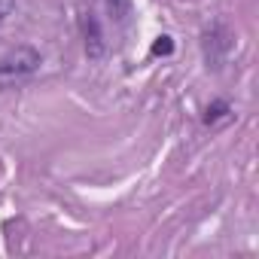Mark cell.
<instances>
[{
    "mask_svg": "<svg viewBox=\"0 0 259 259\" xmlns=\"http://www.w3.org/2000/svg\"><path fill=\"white\" fill-rule=\"evenodd\" d=\"M82 37H85V55L98 61L104 55V34H101V25L92 13L82 16Z\"/></svg>",
    "mask_w": 259,
    "mask_h": 259,
    "instance_id": "obj_2",
    "label": "cell"
},
{
    "mask_svg": "<svg viewBox=\"0 0 259 259\" xmlns=\"http://www.w3.org/2000/svg\"><path fill=\"white\" fill-rule=\"evenodd\" d=\"M171 52H174L171 37H159V40L153 43V55H171Z\"/></svg>",
    "mask_w": 259,
    "mask_h": 259,
    "instance_id": "obj_5",
    "label": "cell"
},
{
    "mask_svg": "<svg viewBox=\"0 0 259 259\" xmlns=\"http://www.w3.org/2000/svg\"><path fill=\"white\" fill-rule=\"evenodd\" d=\"M226 113H229V104H226V101H217V104H210V107H207V116H204V122L210 125V122L223 119Z\"/></svg>",
    "mask_w": 259,
    "mask_h": 259,
    "instance_id": "obj_4",
    "label": "cell"
},
{
    "mask_svg": "<svg viewBox=\"0 0 259 259\" xmlns=\"http://www.w3.org/2000/svg\"><path fill=\"white\" fill-rule=\"evenodd\" d=\"M13 10V0H0V22H4V16H10Z\"/></svg>",
    "mask_w": 259,
    "mask_h": 259,
    "instance_id": "obj_6",
    "label": "cell"
},
{
    "mask_svg": "<svg viewBox=\"0 0 259 259\" xmlns=\"http://www.w3.org/2000/svg\"><path fill=\"white\" fill-rule=\"evenodd\" d=\"M37 67H40V52L34 46H16L13 52H7L4 58H0V89L22 82Z\"/></svg>",
    "mask_w": 259,
    "mask_h": 259,
    "instance_id": "obj_1",
    "label": "cell"
},
{
    "mask_svg": "<svg viewBox=\"0 0 259 259\" xmlns=\"http://www.w3.org/2000/svg\"><path fill=\"white\" fill-rule=\"evenodd\" d=\"M128 7H132V0H107V10L116 22H122L128 16Z\"/></svg>",
    "mask_w": 259,
    "mask_h": 259,
    "instance_id": "obj_3",
    "label": "cell"
}]
</instances>
